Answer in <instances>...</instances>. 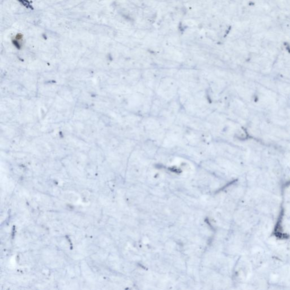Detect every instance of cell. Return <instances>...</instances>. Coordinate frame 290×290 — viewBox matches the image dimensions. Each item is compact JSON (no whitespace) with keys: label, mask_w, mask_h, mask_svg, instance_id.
Returning <instances> with one entry per match:
<instances>
[{"label":"cell","mask_w":290,"mask_h":290,"mask_svg":"<svg viewBox=\"0 0 290 290\" xmlns=\"http://www.w3.org/2000/svg\"><path fill=\"white\" fill-rule=\"evenodd\" d=\"M22 4H23L24 6H25L27 8L32 9V6L30 4V2L28 0H18Z\"/></svg>","instance_id":"6da1fadb"}]
</instances>
